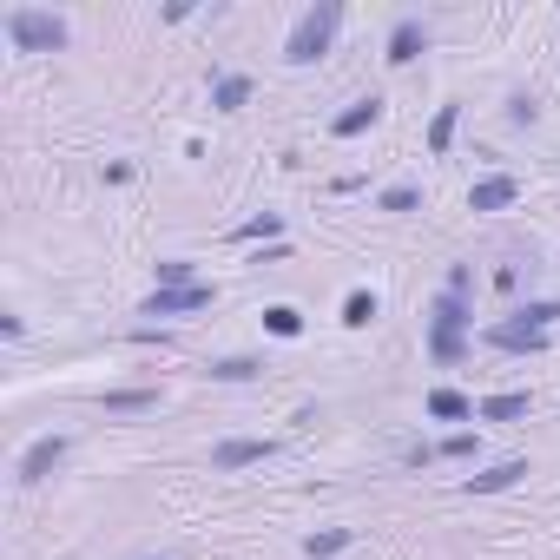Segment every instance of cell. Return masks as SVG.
Masks as SVG:
<instances>
[{"instance_id":"obj_1","label":"cell","mask_w":560,"mask_h":560,"mask_svg":"<svg viewBox=\"0 0 560 560\" xmlns=\"http://www.w3.org/2000/svg\"><path fill=\"white\" fill-rule=\"evenodd\" d=\"M336 27H343V7L336 0H323V7H310L297 27H290V40H284V60L290 66H310V60H323L330 53V40H336Z\"/></svg>"},{"instance_id":"obj_2","label":"cell","mask_w":560,"mask_h":560,"mask_svg":"<svg viewBox=\"0 0 560 560\" xmlns=\"http://www.w3.org/2000/svg\"><path fill=\"white\" fill-rule=\"evenodd\" d=\"M468 297H455V290H442V297H435L429 304V356L435 363H455V356H462V330H468Z\"/></svg>"},{"instance_id":"obj_3","label":"cell","mask_w":560,"mask_h":560,"mask_svg":"<svg viewBox=\"0 0 560 560\" xmlns=\"http://www.w3.org/2000/svg\"><path fill=\"white\" fill-rule=\"evenodd\" d=\"M7 40H14L20 53H60L66 47V20L40 14V7H14V14H7Z\"/></svg>"},{"instance_id":"obj_4","label":"cell","mask_w":560,"mask_h":560,"mask_svg":"<svg viewBox=\"0 0 560 560\" xmlns=\"http://www.w3.org/2000/svg\"><path fill=\"white\" fill-rule=\"evenodd\" d=\"M66 462V435H40V442L27 448V455H20V468H14V481L20 488H33V481H47L53 468Z\"/></svg>"},{"instance_id":"obj_5","label":"cell","mask_w":560,"mask_h":560,"mask_svg":"<svg viewBox=\"0 0 560 560\" xmlns=\"http://www.w3.org/2000/svg\"><path fill=\"white\" fill-rule=\"evenodd\" d=\"M218 290L211 284H185V290H152L145 297V317H192V310H205Z\"/></svg>"},{"instance_id":"obj_6","label":"cell","mask_w":560,"mask_h":560,"mask_svg":"<svg viewBox=\"0 0 560 560\" xmlns=\"http://www.w3.org/2000/svg\"><path fill=\"white\" fill-rule=\"evenodd\" d=\"M422 53H429V20L402 14L396 27H389V66H409V60H422Z\"/></svg>"},{"instance_id":"obj_7","label":"cell","mask_w":560,"mask_h":560,"mask_svg":"<svg viewBox=\"0 0 560 560\" xmlns=\"http://www.w3.org/2000/svg\"><path fill=\"white\" fill-rule=\"evenodd\" d=\"M271 455H277V442H271V435H264V442H218V448H211V468H218V475H231V468L271 462Z\"/></svg>"},{"instance_id":"obj_8","label":"cell","mask_w":560,"mask_h":560,"mask_svg":"<svg viewBox=\"0 0 560 560\" xmlns=\"http://www.w3.org/2000/svg\"><path fill=\"white\" fill-rule=\"evenodd\" d=\"M481 343H495V350H547V330H528V323H495V330H481Z\"/></svg>"},{"instance_id":"obj_9","label":"cell","mask_w":560,"mask_h":560,"mask_svg":"<svg viewBox=\"0 0 560 560\" xmlns=\"http://www.w3.org/2000/svg\"><path fill=\"white\" fill-rule=\"evenodd\" d=\"M521 475H528V462H495V468H481V475H468L462 495H501V488H514Z\"/></svg>"},{"instance_id":"obj_10","label":"cell","mask_w":560,"mask_h":560,"mask_svg":"<svg viewBox=\"0 0 560 560\" xmlns=\"http://www.w3.org/2000/svg\"><path fill=\"white\" fill-rule=\"evenodd\" d=\"M514 192H521V185H514L508 172H495V178H481L475 192H468V211H508Z\"/></svg>"},{"instance_id":"obj_11","label":"cell","mask_w":560,"mask_h":560,"mask_svg":"<svg viewBox=\"0 0 560 560\" xmlns=\"http://www.w3.org/2000/svg\"><path fill=\"white\" fill-rule=\"evenodd\" d=\"M376 119H383V99L369 93V99H356L350 112H336V119H330V132H336V139H356V132H369Z\"/></svg>"},{"instance_id":"obj_12","label":"cell","mask_w":560,"mask_h":560,"mask_svg":"<svg viewBox=\"0 0 560 560\" xmlns=\"http://www.w3.org/2000/svg\"><path fill=\"white\" fill-rule=\"evenodd\" d=\"M528 409H534V402H528V389H508V396H488V402L475 409V416H481V422H521Z\"/></svg>"},{"instance_id":"obj_13","label":"cell","mask_w":560,"mask_h":560,"mask_svg":"<svg viewBox=\"0 0 560 560\" xmlns=\"http://www.w3.org/2000/svg\"><path fill=\"white\" fill-rule=\"evenodd\" d=\"M211 106H218V112L251 106V80H244V73H218V80H211Z\"/></svg>"},{"instance_id":"obj_14","label":"cell","mask_w":560,"mask_h":560,"mask_svg":"<svg viewBox=\"0 0 560 560\" xmlns=\"http://www.w3.org/2000/svg\"><path fill=\"white\" fill-rule=\"evenodd\" d=\"M139 409H159V389H112L106 416H139Z\"/></svg>"},{"instance_id":"obj_15","label":"cell","mask_w":560,"mask_h":560,"mask_svg":"<svg viewBox=\"0 0 560 560\" xmlns=\"http://www.w3.org/2000/svg\"><path fill=\"white\" fill-rule=\"evenodd\" d=\"M429 416H435V422H462V416H475V402H468L462 389H435V396H429Z\"/></svg>"},{"instance_id":"obj_16","label":"cell","mask_w":560,"mask_h":560,"mask_svg":"<svg viewBox=\"0 0 560 560\" xmlns=\"http://www.w3.org/2000/svg\"><path fill=\"white\" fill-rule=\"evenodd\" d=\"M455 126H462V106H442V112H435V126H429V152H435V159L455 145Z\"/></svg>"},{"instance_id":"obj_17","label":"cell","mask_w":560,"mask_h":560,"mask_svg":"<svg viewBox=\"0 0 560 560\" xmlns=\"http://www.w3.org/2000/svg\"><path fill=\"white\" fill-rule=\"evenodd\" d=\"M350 541H356L350 528H323V534H310V541H304V554H310V560H330V554H343Z\"/></svg>"},{"instance_id":"obj_18","label":"cell","mask_w":560,"mask_h":560,"mask_svg":"<svg viewBox=\"0 0 560 560\" xmlns=\"http://www.w3.org/2000/svg\"><path fill=\"white\" fill-rule=\"evenodd\" d=\"M264 330H271V336H304V310L271 304V310H264Z\"/></svg>"},{"instance_id":"obj_19","label":"cell","mask_w":560,"mask_h":560,"mask_svg":"<svg viewBox=\"0 0 560 560\" xmlns=\"http://www.w3.org/2000/svg\"><path fill=\"white\" fill-rule=\"evenodd\" d=\"M277 231H284V218H277V211H264V218L238 224V231H231V238H238V244H257V238H277Z\"/></svg>"},{"instance_id":"obj_20","label":"cell","mask_w":560,"mask_h":560,"mask_svg":"<svg viewBox=\"0 0 560 560\" xmlns=\"http://www.w3.org/2000/svg\"><path fill=\"white\" fill-rule=\"evenodd\" d=\"M211 376H218V383H251L257 363H251V356H224V363H211Z\"/></svg>"},{"instance_id":"obj_21","label":"cell","mask_w":560,"mask_h":560,"mask_svg":"<svg viewBox=\"0 0 560 560\" xmlns=\"http://www.w3.org/2000/svg\"><path fill=\"white\" fill-rule=\"evenodd\" d=\"M185 284H198L192 264H185V257H165V264H159V290H185Z\"/></svg>"},{"instance_id":"obj_22","label":"cell","mask_w":560,"mask_h":560,"mask_svg":"<svg viewBox=\"0 0 560 560\" xmlns=\"http://www.w3.org/2000/svg\"><path fill=\"white\" fill-rule=\"evenodd\" d=\"M369 317H376V297H369V290H350V297H343V323H356V330H363Z\"/></svg>"},{"instance_id":"obj_23","label":"cell","mask_w":560,"mask_h":560,"mask_svg":"<svg viewBox=\"0 0 560 560\" xmlns=\"http://www.w3.org/2000/svg\"><path fill=\"white\" fill-rule=\"evenodd\" d=\"M416 205H422L416 185H389V192H383V211H396V218H402V211H416Z\"/></svg>"},{"instance_id":"obj_24","label":"cell","mask_w":560,"mask_h":560,"mask_svg":"<svg viewBox=\"0 0 560 560\" xmlns=\"http://www.w3.org/2000/svg\"><path fill=\"white\" fill-rule=\"evenodd\" d=\"M514 317L528 323V330H547V323H560V304H528V310H514Z\"/></svg>"},{"instance_id":"obj_25","label":"cell","mask_w":560,"mask_h":560,"mask_svg":"<svg viewBox=\"0 0 560 560\" xmlns=\"http://www.w3.org/2000/svg\"><path fill=\"white\" fill-rule=\"evenodd\" d=\"M475 448H481V435L455 429V435H448V442H442V455H455V462H468V455H475Z\"/></svg>"},{"instance_id":"obj_26","label":"cell","mask_w":560,"mask_h":560,"mask_svg":"<svg viewBox=\"0 0 560 560\" xmlns=\"http://www.w3.org/2000/svg\"><path fill=\"white\" fill-rule=\"evenodd\" d=\"M508 119H514V126H534V119H541V106H534L528 93H514V99H508Z\"/></svg>"},{"instance_id":"obj_27","label":"cell","mask_w":560,"mask_h":560,"mask_svg":"<svg viewBox=\"0 0 560 560\" xmlns=\"http://www.w3.org/2000/svg\"><path fill=\"white\" fill-rule=\"evenodd\" d=\"M468 284H475V271H468V264H455V271H448V290H455V297H468Z\"/></svg>"}]
</instances>
